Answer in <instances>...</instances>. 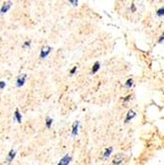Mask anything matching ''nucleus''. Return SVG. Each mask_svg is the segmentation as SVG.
Here are the masks:
<instances>
[{"mask_svg":"<svg viewBox=\"0 0 164 165\" xmlns=\"http://www.w3.org/2000/svg\"><path fill=\"white\" fill-rule=\"evenodd\" d=\"M53 50V48L52 47H49V46H45V47H44L42 48V50H41V53H40V58H47L48 55H50V51Z\"/></svg>","mask_w":164,"mask_h":165,"instance_id":"obj_1","label":"nucleus"},{"mask_svg":"<svg viewBox=\"0 0 164 165\" xmlns=\"http://www.w3.org/2000/svg\"><path fill=\"white\" fill-rule=\"evenodd\" d=\"M71 160H72V156L70 155V154L67 153L60 159V162L58 163V165H69V163L71 162Z\"/></svg>","mask_w":164,"mask_h":165,"instance_id":"obj_2","label":"nucleus"},{"mask_svg":"<svg viewBox=\"0 0 164 165\" xmlns=\"http://www.w3.org/2000/svg\"><path fill=\"white\" fill-rule=\"evenodd\" d=\"M124 161H125V155L122 153H119V154H117V155H115L114 159H113V164L121 165Z\"/></svg>","mask_w":164,"mask_h":165,"instance_id":"obj_3","label":"nucleus"},{"mask_svg":"<svg viewBox=\"0 0 164 165\" xmlns=\"http://www.w3.org/2000/svg\"><path fill=\"white\" fill-rule=\"evenodd\" d=\"M12 6V2L11 1H7V2H5V3L2 5V7H1V9H0V12H1V14H4V13H6L8 10L11 8Z\"/></svg>","mask_w":164,"mask_h":165,"instance_id":"obj_4","label":"nucleus"},{"mask_svg":"<svg viewBox=\"0 0 164 165\" xmlns=\"http://www.w3.org/2000/svg\"><path fill=\"white\" fill-rule=\"evenodd\" d=\"M26 79H27V75L26 74H22L21 76H19L18 79H17V82H16L17 87H21V86H23L24 84H25Z\"/></svg>","mask_w":164,"mask_h":165,"instance_id":"obj_5","label":"nucleus"},{"mask_svg":"<svg viewBox=\"0 0 164 165\" xmlns=\"http://www.w3.org/2000/svg\"><path fill=\"white\" fill-rule=\"evenodd\" d=\"M13 120L16 121V122H17V123H19V124H21V122H22V115H21V113L19 112L18 109L15 110L14 116H13Z\"/></svg>","mask_w":164,"mask_h":165,"instance_id":"obj_6","label":"nucleus"},{"mask_svg":"<svg viewBox=\"0 0 164 165\" xmlns=\"http://www.w3.org/2000/svg\"><path fill=\"white\" fill-rule=\"evenodd\" d=\"M136 112H134L133 110H131V111H129L128 112V114H127V117H126V120H125V123H129L130 121H131L133 119L136 117Z\"/></svg>","mask_w":164,"mask_h":165,"instance_id":"obj_7","label":"nucleus"},{"mask_svg":"<svg viewBox=\"0 0 164 165\" xmlns=\"http://www.w3.org/2000/svg\"><path fill=\"white\" fill-rule=\"evenodd\" d=\"M78 128H79V122L76 121L73 124V127H72V132H71L72 137H75L77 134H78Z\"/></svg>","mask_w":164,"mask_h":165,"instance_id":"obj_8","label":"nucleus"},{"mask_svg":"<svg viewBox=\"0 0 164 165\" xmlns=\"http://www.w3.org/2000/svg\"><path fill=\"white\" fill-rule=\"evenodd\" d=\"M15 156H16V150L15 149H11L9 151V153H8V155H7L6 161L7 162H11L13 159L15 158Z\"/></svg>","mask_w":164,"mask_h":165,"instance_id":"obj_9","label":"nucleus"},{"mask_svg":"<svg viewBox=\"0 0 164 165\" xmlns=\"http://www.w3.org/2000/svg\"><path fill=\"white\" fill-rule=\"evenodd\" d=\"M112 151H113V147L106 148V150H105V152H104V155H103V159H104V160H107V159H108L109 156L111 155Z\"/></svg>","mask_w":164,"mask_h":165,"instance_id":"obj_10","label":"nucleus"},{"mask_svg":"<svg viewBox=\"0 0 164 165\" xmlns=\"http://www.w3.org/2000/svg\"><path fill=\"white\" fill-rule=\"evenodd\" d=\"M99 69H100V63H98V61H96V63H94L93 67H92V73H93V74H95Z\"/></svg>","mask_w":164,"mask_h":165,"instance_id":"obj_11","label":"nucleus"},{"mask_svg":"<svg viewBox=\"0 0 164 165\" xmlns=\"http://www.w3.org/2000/svg\"><path fill=\"white\" fill-rule=\"evenodd\" d=\"M133 80L131 79V78H129V79L126 81V83H125V86L127 88H131V87H133Z\"/></svg>","mask_w":164,"mask_h":165,"instance_id":"obj_12","label":"nucleus"},{"mask_svg":"<svg viewBox=\"0 0 164 165\" xmlns=\"http://www.w3.org/2000/svg\"><path fill=\"white\" fill-rule=\"evenodd\" d=\"M53 119L52 118H50V117H48L47 119H45V126H47V128H50L53 125Z\"/></svg>","mask_w":164,"mask_h":165,"instance_id":"obj_13","label":"nucleus"},{"mask_svg":"<svg viewBox=\"0 0 164 165\" xmlns=\"http://www.w3.org/2000/svg\"><path fill=\"white\" fill-rule=\"evenodd\" d=\"M156 15L158 16V17H162V16H164V6L161 7L160 9H158L156 11Z\"/></svg>","mask_w":164,"mask_h":165,"instance_id":"obj_14","label":"nucleus"},{"mask_svg":"<svg viewBox=\"0 0 164 165\" xmlns=\"http://www.w3.org/2000/svg\"><path fill=\"white\" fill-rule=\"evenodd\" d=\"M5 86H6L5 81H0V90H3V89L5 88Z\"/></svg>","mask_w":164,"mask_h":165,"instance_id":"obj_15","label":"nucleus"},{"mask_svg":"<svg viewBox=\"0 0 164 165\" xmlns=\"http://www.w3.org/2000/svg\"><path fill=\"white\" fill-rule=\"evenodd\" d=\"M163 41H164V32H163L162 34H161V36L159 37V39H158V44H161Z\"/></svg>","mask_w":164,"mask_h":165,"instance_id":"obj_16","label":"nucleus"},{"mask_svg":"<svg viewBox=\"0 0 164 165\" xmlns=\"http://www.w3.org/2000/svg\"><path fill=\"white\" fill-rule=\"evenodd\" d=\"M131 98V95H129V96H127V97H125V98H123V101L125 102V103H127V102L130 101Z\"/></svg>","mask_w":164,"mask_h":165,"instance_id":"obj_17","label":"nucleus"},{"mask_svg":"<svg viewBox=\"0 0 164 165\" xmlns=\"http://www.w3.org/2000/svg\"><path fill=\"white\" fill-rule=\"evenodd\" d=\"M30 46H31V41H26L25 42V44H24V48H30Z\"/></svg>","mask_w":164,"mask_h":165,"instance_id":"obj_18","label":"nucleus"},{"mask_svg":"<svg viewBox=\"0 0 164 165\" xmlns=\"http://www.w3.org/2000/svg\"><path fill=\"white\" fill-rule=\"evenodd\" d=\"M76 70H77V66H73V68L70 70V74L73 75V74L75 73V71H76Z\"/></svg>","mask_w":164,"mask_h":165,"instance_id":"obj_19","label":"nucleus"},{"mask_svg":"<svg viewBox=\"0 0 164 165\" xmlns=\"http://www.w3.org/2000/svg\"><path fill=\"white\" fill-rule=\"evenodd\" d=\"M69 3H71L72 5H74V6H77V5H78V1H72V0H70V1H69Z\"/></svg>","mask_w":164,"mask_h":165,"instance_id":"obj_20","label":"nucleus"}]
</instances>
